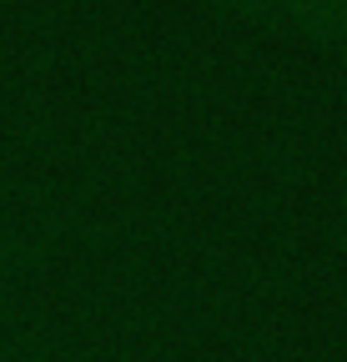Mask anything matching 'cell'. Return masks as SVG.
Segmentation results:
<instances>
[{
	"label": "cell",
	"instance_id": "1",
	"mask_svg": "<svg viewBox=\"0 0 347 362\" xmlns=\"http://www.w3.org/2000/svg\"><path fill=\"white\" fill-rule=\"evenodd\" d=\"M192 6H211L242 21H262V25H282L297 30L317 45L347 56V0H192Z\"/></svg>",
	"mask_w": 347,
	"mask_h": 362
}]
</instances>
